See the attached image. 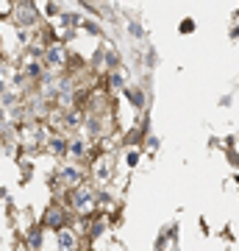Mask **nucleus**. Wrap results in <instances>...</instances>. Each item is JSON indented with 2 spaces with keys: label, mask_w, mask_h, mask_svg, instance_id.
<instances>
[{
  "label": "nucleus",
  "mask_w": 239,
  "mask_h": 251,
  "mask_svg": "<svg viewBox=\"0 0 239 251\" xmlns=\"http://www.w3.org/2000/svg\"><path fill=\"white\" fill-rule=\"evenodd\" d=\"M47 62L56 64V67H62L64 62H67V50H64V45H47Z\"/></svg>",
  "instance_id": "5"
},
{
  "label": "nucleus",
  "mask_w": 239,
  "mask_h": 251,
  "mask_svg": "<svg viewBox=\"0 0 239 251\" xmlns=\"http://www.w3.org/2000/svg\"><path fill=\"white\" fill-rule=\"evenodd\" d=\"M75 243H78V237H75L72 232H67V229H59V246H62V249H72Z\"/></svg>",
  "instance_id": "6"
},
{
  "label": "nucleus",
  "mask_w": 239,
  "mask_h": 251,
  "mask_svg": "<svg viewBox=\"0 0 239 251\" xmlns=\"http://www.w3.org/2000/svg\"><path fill=\"white\" fill-rule=\"evenodd\" d=\"M28 246H34V249H39V246H42V232H39V229H36L34 234H28Z\"/></svg>",
  "instance_id": "8"
},
{
  "label": "nucleus",
  "mask_w": 239,
  "mask_h": 251,
  "mask_svg": "<svg viewBox=\"0 0 239 251\" xmlns=\"http://www.w3.org/2000/svg\"><path fill=\"white\" fill-rule=\"evenodd\" d=\"M56 184H62V187H75V184H81V173L75 171V168H64L59 176H56Z\"/></svg>",
  "instance_id": "4"
},
{
  "label": "nucleus",
  "mask_w": 239,
  "mask_h": 251,
  "mask_svg": "<svg viewBox=\"0 0 239 251\" xmlns=\"http://www.w3.org/2000/svg\"><path fill=\"white\" fill-rule=\"evenodd\" d=\"M70 206L78 215H89V212L98 206V196L89 187H84V184H75V187L70 190Z\"/></svg>",
  "instance_id": "1"
},
{
  "label": "nucleus",
  "mask_w": 239,
  "mask_h": 251,
  "mask_svg": "<svg viewBox=\"0 0 239 251\" xmlns=\"http://www.w3.org/2000/svg\"><path fill=\"white\" fill-rule=\"evenodd\" d=\"M192 28H195V23H192V20H184V23H181V31H184V34H189Z\"/></svg>",
  "instance_id": "9"
},
{
  "label": "nucleus",
  "mask_w": 239,
  "mask_h": 251,
  "mask_svg": "<svg viewBox=\"0 0 239 251\" xmlns=\"http://www.w3.org/2000/svg\"><path fill=\"white\" fill-rule=\"evenodd\" d=\"M34 20H36V11H34L31 3H20L17 9H14V23H17L20 28H28Z\"/></svg>",
  "instance_id": "3"
},
{
  "label": "nucleus",
  "mask_w": 239,
  "mask_h": 251,
  "mask_svg": "<svg viewBox=\"0 0 239 251\" xmlns=\"http://www.w3.org/2000/svg\"><path fill=\"white\" fill-rule=\"evenodd\" d=\"M44 226H47V229H56V232L64 229V226H70V212H67L62 204H53L44 212Z\"/></svg>",
  "instance_id": "2"
},
{
  "label": "nucleus",
  "mask_w": 239,
  "mask_h": 251,
  "mask_svg": "<svg viewBox=\"0 0 239 251\" xmlns=\"http://www.w3.org/2000/svg\"><path fill=\"white\" fill-rule=\"evenodd\" d=\"M128 92V98H131L133 106H145V95H142V90H125Z\"/></svg>",
  "instance_id": "7"
}]
</instances>
